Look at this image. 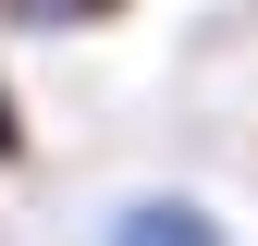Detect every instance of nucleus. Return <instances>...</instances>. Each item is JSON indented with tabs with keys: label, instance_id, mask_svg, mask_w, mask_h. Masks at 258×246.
Instances as JSON below:
<instances>
[{
	"label": "nucleus",
	"instance_id": "1",
	"mask_svg": "<svg viewBox=\"0 0 258 246\" xmlns=\"http://www.w3.org/2000/svg\"><path fill=\"white\" fill-rule=\"evenodd\" d=\"M111 246H234V234H221L197 197H136V209L111 222Z\"/></svg>",
	"mask_w": 258,
	"mask_h": 246
},
{
	"label": "nucleus",
	"instance_id": "2",
	"mask_svg": "<svg viewBox=\"0 0 258 246\" xmlns=\"http://www.w3.org/2000/svg\"><path fill=\"white\" fill-rule=\"evenodd\" d=\"M13 13H25V25H111L123 0H13Z\"/></svg>",
	"mask_w": 258,
	"mask_h": 246
},
{
	"label": "nucleus",
	"instance_id": "3",
	"mask_svg": "<svg viewBox=\"0 0 258 246\" xmlns=\"http://www.w3.org/2000/svg\"><path fill=\"white\" fill-rule=\"evenodd\" d=\"M25 148H37V136H25V99L0 86V160H25Z\"/></svg>",
	"mask_w": 258,
	"mask_h": 246
}]
</instances>
